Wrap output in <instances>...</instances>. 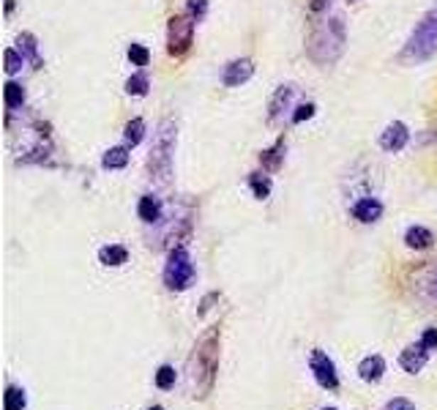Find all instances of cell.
Wrapping results in <instances>:
<instances>
[{
    "label": "cell",
    "instance_id": "cell-16",
    "mask_svg": "<svg viewBox=\"0 0 437 410\" xmlns=\"http://www.w3.org/2000/svg\"><path fill=\"white\" fill-rule=\"evenodd\" d=\"M137 216H140L145 225H158L164 219V205L161 200L153 195H142L140 203H137Z\"/></svg>",
    "mask_w": 437,
    "mask_h": 410
},
{
    "label": "cell",
    "instance_id": "cell-29",
    "mask_svg": "<svg viewBox=\"0 0 437 410\" xmlns=\"http://www.w3.org/2000/svg\"><path fill=\"white\" fill-rule=\"evenodd\" d=\"M421 345L429 350V353H435L437 350V325H429V328H423V334L419 339Z\"/></svg>",
    "mask_w": 437,
    "mask_h": 410
},
{
    "label": "cell",
    "instance_id": "cell-13",
    "mask_svg": "<svg viewBox=\"0 0 437 410\" xmlns=\"http://www.w3.org/2000/svg\"><path fill=\"white\" fill-rule=\"evenodd\" d=\"M293 99H296V88H293V85H281V88H276V93L271 96V104H268V121L276 124L281 115L293 107Z\"/></svg>",
    "mask_w": 437,
    "mask_h": 410
},
{
    "label": "cell",
    "instance_id": "cell-18",
    "mask_svg": "<svg viewBox=\"0 0 437 410\" xmlns=\"http://www.w3.org/2000/svg\"><path fill=\"white\" fill-rule=\"evenodd\" d=\"M28 408V392L22 386L9 383L3 392V410H25Z\"/></svg>",
    "mask_w": 437,
    "mask_h": 410
},
{
    "label": "cell",
    "instance_id": "cell-10",
    "mask_svg": "<svg viewBox=\"0 0 437 410\" xmlns=\"http://www.w3.org/2000/svg\"><path fill=\"white\" fill-rule=\"evenodd\" d=\"M383 211H385V205L377 200V197H361V200H355L352 208H350L352 219L361 222V225H374V222H380V219H383Z\"/></svg>",
    "mask_w": 437,
    "mask_h": 410
},
{
    "label": "cell",
    "instance_id": "cell-30",
    "mask_svg": "<svg viewBox=\"0 0 437 410\" xmlns=\"http://www.w3.org/2000/svg\"><path fill=\"white\" fill-rule=\"evenodd\" d=\"M186 9L197 22L208 14V0H186Z\"/></svg>",
    "mask_w": 437,
    "mask_h": 410
},
{
    "label": "cell",
    "instance_id": "cell-20",
    "mask_svg": "<svg viewBox=\"0 0 437 410\" xmlns=\"http://www.w3.org/2000/svg\"><path fill=\"white\" fill-rule=\"evenodd\" d=\"M281 159H284V140H276L274 148H268V151H262L260 153L262 170H268V173H276L281 167Z\"/></svg>",
    "mask_w": 437,
    "mask_h": 410
},
{
    "label": "cell",
    "instance_id": "cell-5",
    "mask_svg": "<svg viewBox=\"0 0 437 410\" xmlns=\"http://www.w3.org/2000/svg\"><path fill=\"white\" fill-rule=\"evenodd\" d=\"M194 276H197V268L192 263V254L186 247H175L170 249L167 254V266H164V274H161V279H164V287L170 290V293H183V290H189L194 285Z\"/></svg>",
    "mask_w": 437,
    "mask_h": 410
},
{
    "label": "cell",
    "instance_id": "cell-19",
    "mask_svg": "<svg viewBox=\"0 0 437 410\" xmlns=\"http://www.w3.org/2000/svg\"><path fill=\"white\" fill-rule=\"evenodd\" d=\"M17 50L25 55V60L33 63V69H41V58H38V41L33 33H19L17 36Z\"/></svg>",
    "mask_w": 437,
    "mask_h": 410
},
{
    "label": "cell",
    "instance_id": "cell-12",
    "mask_svg": "<svg viewBox=\"0 0 437 410\" xmlns=\"http://www.w3.org/2000/svg\"><path fill=\"white\" fill-rule=\"evenodd\" d=\"M410 140V131L402 121H394V124L385 126V131L380 134V148L388 151V153H399L404 145Z\"/></svg>",
    "mask_w": 437,
    "mask_h": 410
},
{
    "label": "cell",
    "instance_id": "cell-4",
    "mask_svg": "<svg viewBox=\"0 0 437 410\" xmlns=\"http://www.w3.org/2000/svg\"><path fill=\"white\" fill-rule=\"evenodd\" d=\"M175 143H178V126H175V121L164 118L156 129L153 148H151V156H148L151 180H156V183H167V180H170V176H173Z\"/></svg>",
    "mask_w": 437,
    "mask_h": 410
},
{
    "label": "cell",
    "instance_id": "cell-26",
    "mask_svg": "<svg viewBox=\"0 0 437 410\" xmlns=\"http://www.w3.org/2000/svg\"><path fill=\"white\" fill-rule=\"evenodd\" d=\"M22 66H25V55L19 53V50H14V47H9L3 53V69H6V74L14 77V74L22 72Z\"/></svg>",
    "mask_w": 437,
    "mask_h": 410
},
{
    "label": "cell",
    "instance_id": "cell-24",
    "mask_svg": "<svg viewBox=\"0 0 437 410\" xmlns=\"http://www.w3.org/2000/svg\"><path fill=\"white\" fill-rule=\"evenodd\" d=\"M249 189H252V195L257 197V200H268L274 183H271L268 176H262V173H252V176H249Z\"/></svg>",
    "mask_w": 437,
    "mask_h": 410
},
{
    "label": "cell",
    "instance_id": "cell-27",
    "mask_svg": "<svg viewBox=\"0 0 437 410\" xmlns=\"http://www.w3.org/2000/svg\"><path fill=\"white\" fill-rule=\"evenodd\" d=\"M148 88H151V80H148L142 72L131 74V77L126 80V93H129V96H145Z\"/></svg>",
    "mask_w": 437,
    "mask_h": 410
},
{
    "label": "cell",
    "instance_id": "cell-11",
    "mask_svg": "<svg viewBox=\"0 0 437 410\" xmlns=\"http://www.w3.org/2000/svg\"><path fill=\"white\" fill-rule=\"evenodd\" d=\"M254 77V63L249 58H238V60H230L225 66V74H222V82L227 88H241L244 82H249Z\"/></svg>",
    "mask_w": 437,
    "mask_h": 410
},
{
    "label": "cell",
    "instance_id": "cell-33",
    "mask_svg": "<svg viewBox=\"0 0 437 410\" xmlns=\"http://www.w3.org/2000/svg\"><path fill=\"white\" fill-rule=\"evenodd\" d=\"M14 11V0H6V14H11Z\"/></svg>",
    "mask_w": 437,
    "mask_h": 410
},
{
    "label": "cell",
    "instance_id": "cell-25",
    "mask_svg": "<svg viewBox=\"0 0 437 410\" xmlns=\"http://www.w3.org/2000/svg\"><path fill=\"white\" fill-rule=\"evenodd\" d=\"M142 137H145V121L142 118H131L126 124V129H123V140H126L129 148H134V145L142 143Z\"/></svg>",
    "mask_w": 437,
    "mask_h": 410
},
{
    "label": "cell",
    "instance_id": "cell-31",
    "mask_svg": "<svg viewBox=\"0 0 437 410\" xmlns=\"http://www.w3.org/2000/svg\"><path fill=\"white\" fill-rule=\"evenodd\" d=\"M383 410H416V402L407 396H394L383 405Z\"/></svg>",
    "mask_w": 437,
    "mask_h": 410
},
{
    "label": "cell",
    "instance_id": "cell-1",
    "mask_svg": "<svg viewBox=\"0 0 437 410\" xmlns=\"http://www.w3.org/2000/svg\"><path fill=\"white\" fill-rule=\"evenodd\" d=\"M219 345H222V328L213 325L197 339L192 356H189V386L194 399H205L213 392L216 372H219Z\"/></svg>",
    "mask_w": 437,
    "mask_h": 410
},
{
    "label": "cell",
    "instance_id": "cell-34",
    "mask_svg": "<svg viewBox=\"0 0 437 410\" xmlns=\"http://www.w3.org/2000/svg\"><path fill=\"white\" fill-rule=\"evenodd\" d=\"M148 410H164V408H161V405H151Z\"/></svg>",
    "mask_w": 437,
    "mask_h": 410
},
{
    "label": "cell",
    "instance_id": "cell-15",
    "mask_svg": "<svg viewBox=\"0 0 437 410\" xmlns=\"http://www.w3.org/2000/svg\"><path fill=\"white\" fill-rule=\"evenodd\" d=\"M404 247L416 252L432 249L435 247V232L429 227H423V225H413V227L404 230Z\"/></svg>",
    "mask_w": 437,
    "mask_h": 410
},
{
    "label": "cell",
    "instance_id": "cell-7",
    "mask_svg": "<svg viewBox=\"0 0 437 410\" xmlns=\"http://www.w3.org/2000/svg\"><path fill=\"white\" fill-rule=\"evenodd\" d=\"M309 372H312L315 383L323 389V392H339L342 377H339V369H336L333 358L328 356L325 350L315 347V350L309 353Z\"/></svg>",
    "mask_w": 437,
    "mask_h": 410
},
{
    "label": "cell",
    "instance_id": "cell-6",
    "mask_svg": "<svg viewBox=\"0 0 437 410\" xmlns=\"http://www.w3.org/2000/svg\"><path fill=\"white\" fill-rule=\"evenodd\" d=\"M407 285L421 303L437 306V260H423L416 268H410Z\"/></svg>",
    "mask_w": 437,
    "mask_h": 410
},
{
    "label": "cell",
    "instance_id": "cell-3",
    "mask_svg": "<svg viewBox=\"0 0 437 410\" xmlns=\"http://www.w3.org/2000/svg\"><path fill=\"white\" fill-rule=\"evenodd\" d=\"M306 50H309V58L315 60L317 66L336 63L345 53V22L339 17L317 22L312 28V33H309Z\"/></svg>",
    "mask_w": 437,
    "mask_h": 410
},
{
    "label": "cell",
    "instance_id": "cell-21",
    "mask_svg": "<svg viewBox=\"0 0 437 410\" xmlns=\"http://www.w3.org/2000/svg\"><path fill=\"white\" fill-rule=\"evenodd\" d=\"M129 164V145H115V148H109L104 153V159H102V167L104 170H123Z\"/></svg>",
    "mask_w": 437,
    "mask_h": 410
},
{
    "label": "cell",
    "instance_id": "cell-28",
    "mask_svg": "<svg viewBox=\"0 0 437 410\" xmlns=\"http://www.w3.org/2000/svg\"><path fill=\"white\" fill-rule=\"evenodd\" d=\"M129 60L134 63V66H148L151 63V53H148V47L145 44H129Z\"/></svg>",
    "mask_w": 437,
    "mask_h": 410
},
{
    "label": "cell",
    "instance_id": "cell-8",
    "mask_svg": "<svg viewBox=\"0 0 437 410\" xmlns=\"http://www.w3.org/2000/svg\"><path fill=\"white\" fill-rule=\"evenodd\" d=\"M194 25L197 19L192 14H178L167 25V50L170 55H183L194 41Z\"/></svg>",
    "mask_w": 437,
    "mask_h": 410
},
{
    "label": "cell",
    "instance_id": "cell-22",
    "mask_svg": "<svg viewBox=\"0 0 437 410\" xmlns=\"http://www.w3.org/2000/svg\"><path fill=\"white\" fill-rule=\"evenodd\" d=\"M175 383H178V372H175L173 364H161L153 372V386H156L158 392H173Z\"/></svg>",
    "mask_w": 437,
    "mask_h": 410
},
{
    "label": "cell",
    "instance_id": "cell-9",
    "mask_svg": "<svg viewBox=\"0 0 437 410\" xmlns=\"http://www.w3.org/2000/svg\"><path fill=\"white\" fill-rule=\"evenodd\" d=\"M429 356L432 353L421 342H413V345H407L402 353H399V367L407 374H421L426 369V364H429Z\"/></svg>",
    "mask_w": 437,
    "mask_h": 410
},
{
    "label": "cell",
    "instance_id": "cell-14",
    "mask_svg": "<svg viewBox=\"0 0 437 410\" xmlns=\"http://www.w3.org/2000/svg\"><path fill=\"white\" fill-rule=\"evenodd\" d=\"M385 369H388L385 358L380 356V353H372V356L361 358V364H358V377H361L364 383H380L385 377Z\"/></svg>",
    "mask_w": 437,
    "mask_h": 410
},
{
    "label": "cell",
    "instance_id": "cell-35",
    "mask_svg": "<svg viewBox=\"0 0 437 410\" xmlns=\"http://www.w3.org/2000/svg\"><path fill=\"white\" fill-rule=\"evenodd\" d=\"M320 410H339V408H333V405H325V408H320Z\"/></svg>",
    "mask_w": 437,
    "mask_h": 410
},
{
    "label": "cell",
    "instance_id": "cell-17",
    "mask_svg": "<svg viewBox=\"0 0 437 410\" xmlns=\"http://www.w3.org/2000/svg\"><path fill=\"white\" fill-rule=\"evenodd\" d=\"M99 263L104 268H121L129 263V249L123 244H104L99 249Z\"/></svg>",
    "mask_w": 437,
    "mask_h": 410
},
{
    "label": "cell",
    "instance_id": "cell-23",
    "mask_svg": "<svg viewBox=\"0 0 437 410\" xmlns=\"http://www.w3.org/2000/svg\"><path fill=\"white\" fill-rule=\"evenodd\" d=\"M3 102H6V107L9 109H17V107H22L25 104V88L19 85V82H6L3 85Z\"/></svg>",
    "mask_w": 437,
    "mask_h": 410
},
{
    "label": "cell",
    "instance_id": "cell-32",
    "mask_svg": "<svg viewBox=\"0 0 437 410\" xmlns=\"http://www.w3.org/2000/svg\"><path fill=\"white\" fill-rule=\"evenodd\" d=\"M315 104L312 102H306V104H301V107H296V112H293V124H303V121H309L312 115H315Z\"/></svg>",
    "mask_w": 437,
    "mask_h": 410
},
{
    "label": "cell",
    "instance_id": "cell-2",
    "mask_svg": "<svg viewBox=\"0 0 437 410\" xmlns=\"http://www.w3.org/2000/svg\"><path fill=\"white\" fill-rule=\"evenodd\" d=\"M437 55V3L421 17L399 53V66H423Z\"/></svg>",
    "mask_w": 437,
    "mask_h": 410
}]
</instances>
